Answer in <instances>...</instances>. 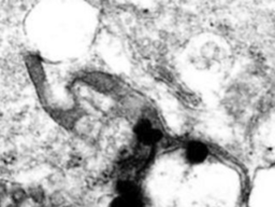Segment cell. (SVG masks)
<instances>
[{
	"instance_id": "cell-2",
	"label": "cell",
	"mask_w": 275,
	"mask_h": 207,
	"mask_svg": "<svg viewBox=\"0 0 275 207\" xmlns=\"http://www.w3.org/2000/svg\"><path fill=\"white\" fill-rule=\"evenodd\" d=\"M25 65H26L30 80L36 87V90L40 97L46 95L47 90V74L42 61L36 54H27L25 56Z\"/></svg>"
},
{
	"instance_id": "cell-4",
	"label": "cell",
	"mask_w": 275,
	"mask_h": 207,
	"mask_svg": "<svg viewBox=\"0 0 275 207\" xmlns=\"http://www.w3.org/2000/svg\"><path fill=\"white\" fill-rule=\"evenodd\" d=\"M208 147L201 141H189L185 147V156L191 164H200L208 158Z\"/></svg>"
},
{
	"instance_id": "cell-11",
	"label": "cell",
	"mask_w": 275,
	"mask_h": 207,
	"mask_svg": "<svg viewBox=\"0 0 275 207\" xmlns=\"http://www.w3.org/2000/svg\"><path fill=\"white\" fill-rule=\"evenodd\" d=\"M0 207H3V203L0 202Z\"/></svg>"
},
{
	"instance_id": "cell-7",
	"label": "cell",
	"mask_w": 275,
	"mask_h": 207,
	"mask_svg": "<svg viewBox=\"0 0 275 207\" xmlns=\"http://www.w3.org/2000/svg\"><path fill=\"white\" fill-rule=\"evenodd\" d=\"M50 202V207H61L66 204L65 197L60 192H54L48 198Z\"/></svg>"
},
{
	"instance_id": "cell-10",
	"label": "cell",
	"mask_w": 275,
	"mask_h": 207,
	"mask_svg": "<svg viewBox=\"0 0 275 207\" xmlns=\"http://www.w3.org/2000/svg\"><path fill=\"white\" fill-rule=\"evenodd\" d=\"M61 207H73V206H71V205H63V206H61Z\"/></svg>"
},
{
	"instance_id": "cell-9",
	"label": "cell",
	"mask_w": 275,
	"mask_h": 207,
	"mask_svg": "<svg viewBox=\"0 0 275 207\" xmlns=\"http://www.w3.org/2000/svg\"><path fill=\"white\" fill-rule=\"evenodd\" d=\"M3 207H22V206L16 205V204L12 203V202H9V201H8L7 203H4V204H3Z\"/></svg>"
},
{
	"instance_id": "cell-1",
	"label": "cell",
	"mask_w": 275,
	"mask_h": 207,
	"mask_svg": "<svg viewBox=\"0 0 275 207\" xmlns=\"http://www.w3.org/2000/svg\"><path fill=\"white\" fill-rule=\"evenodd\" d=\"M83 81L96 92L105 94V95H118L120 91V84L112 76L100 71H92L83 77Z\"/></svg>"
},
{
	"instance_id": "cell-5",
	"label": "cell",
	"mask_w": 275,
	"mask_h": 207,
	"mask_svg": "<svg viewBox=\"0 0 275 207\" xmlns=\"http://www.w3.org/2000/svg\"><path fill=\"white\" fill-rule=\"evenodd\" d=\"M9 202L14 203L16 205H20L24 207L25 204L29 202L27 189L20 185H14L10 187L9 190Z\"/></svg>"
},
{
	"instance_id": "cell-6",
	"label": "cell",
	"mask_w": 275,
	"mask_h": 207,
	"mask_svg": "<svg viewBox=\"0 0 275 207\" xmlns=\"http://www.w3.org/2000/svg\"><path fill=\"white\" fill-rule=\"evenodd\" d=\"M27 189L28 193V199L30 202H33L37 206H44V204L47 203L48 201V196L47 192L44 190V188L40 185H31Z\"/></svg>"
},
{
	"instance_id": "cell-8",
	"label": "cell",
	"mask_w": 275,
	"mask_h": 207,
	"mask_svg": "<svg viewBox=\"0 0 275 207\" xmlns=\"http://www.w3.org/2000/svg\"><path fill=\"white\" fill-rule=\"evenodd\" d=\"M9 185L5 181L0 180V202H2L3 204L9 201Z\"/></svg>"
},
{
	"instance_id": "cell-3",
	"label": "cell",
	"mask_w": 275,
	"mask_h": 207,
	"mask_svg": "<svg viewBox=\"0 0 275 207\" xmlns=\"http://www.w3.org/2000/svg\"><path fill=\"white\" fill-rule=\"evenodd\" d=\"M134 134L140 145L152 147L163 139V133L156 129L149 118L139 119L134 127Z\"/></svg>"
}]
</instances>
